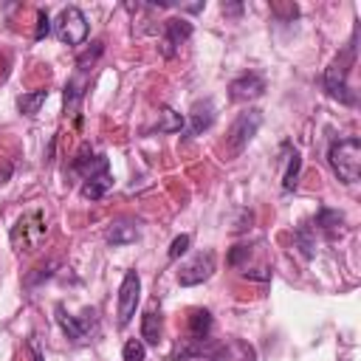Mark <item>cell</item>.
Wrapping results in <instances>:
<instances>
[{
    "instance_id": "6da1fadb",
    "label": "cell",
    "mask_w": 361,
    "mask_h": 361,
    "mask_svg": "<svg viewBox=\"0 0 361 361\" xmlns=\"http://www.w3.org/2000/svg\"><path fill=\"white\" fill-rule=\"evenodd\" d=\"M327 164L341 183H358V178H361V138L358 135L336 138L327 147Z\"/></svg>"
},
{
    "instance_id": "7a4b0ae2",
    "label": "cell",
    "mask_w": 361,
    "mask_h": 361,
    "mask_svg": "<svg viewBox=\"0 0 361 361\" xmlns=\"http://www.w3.org/2000/svg\"><path fill=\"white\" fill-rule=\"evenodd\" d=\"M355 62V37H353V42L327 65V71H324V76H322V85H324V90H327V96L330 99H336V102H341V104H355L358 99H355V90L347 85V76H350V65Z\"/></svg>"
},
{
    "instance_id": "3957f363",
    "label": "cell",
    "mask_w": 361,
    "mask_h": 361,
    "mask_svg": "<svg viewBox=\"0 0 361 361\" xmlns=\"http://www.w3.org/2000/svg\"><path fill=\"white\" fill-rule=\"evenodd\" d=\"M48 226H45V214L42 209H34L28 214H23L14 226H11V245L17 254H31L39 248V243L45 240Z\"/></svg>"
},
{
    "instance_id": "277c9868",
    "label": "cell",
    "mask_w": 361,
    "mask_h": 361,
    "mask_svg": "<svg viewBox=\"0 0 361 361\" xmlns=\"http://www.w3.org/2000/svg\"><path fill=\"white\" fill-rule=\"evenodd\" d=\"M259 124H262V113H259V110H243V113L231 121V127H228V133H226V155H228V158H237V155L251 144V138L257 135Z\"/></svg>"
},
{
    "instance_id": "5b68a950",
    "label": "cell",
    "mask_w": 361,
    "mask_h": 361,
    "mask_svg": "<svg viewBox=\"0 0 361 361\" xmlns=\"http://www.w3.org/2000/svg\"><path fill=\"white\" fill-rule=\"evenodd\" d=\"M54 313H56V322H59L62 333H65L73 344L87 341V338L96 333V327H99V316H96V310H93V307H87L82 316H71V313L65 310V305H56V307H54Z\"/></svg>"
},
{
    "instance_id": "8992f818",
    "label": "cell",
    "mask_w": 361,
    "mask_h": 361,
    "mask_svg": "<svg viewBox=\"0 0 361 361\" xmlns=\"http://www.w3.org/2000/svg\"><path fill=\"white\" fill-rule=\"evenodd\" d=\"M56 37L65 45H82L87 39V17L76 6H65L56 17Z\"/></svg>"
},
{
    "instance_id": "52a82bcc",
    "label": "cell",
    "mask_w": 361,
    "mask_h": 361,
    "mask_svg": "<svg viewBox=\"0 0 361 361\" xmlns=\"http://www.w3.org/2000/svg\"><path fill=\"white\" fill-rule=\"evenodd\" d=\"M138 302H141V276H138V271H127L121 279V288H118V307H116L118 327H127L133 322Z\"/></svg>"
},
{
    "instance_id": "ba28073f",
    "label": "cell",
    "mask_w": 361,
    "mask_h": 361,
    "mask_svg": "<svg viewBox=\"0 0 361 361\" xmlns=\"http://www.w3.org/2000/svg\"><path fill=\"white\" fill-rule=\"evenodd\" d=\"M212 274H214V251L206 248V251H197L186 265H180V271H178V285L192 288V285L206 282Z\"/></svg>"
},
{
    "instance_id": "9c48e42d",
    "label": "cell",
    "mask_w": 361,
    "mask_h": 361,
    "mask_svg": "<svg viewBox=\"0 0 361 361\" xmlns=\"http://www.w3.org/2000/svg\"><path fill=\"white\" fill-rule=\"evenodd\" d=\"M192 23L186 17H169L164 20V39H161V54L164 56H172L189 37H192Z\"/></svg>"
},
{
    "instance_id": "30bf717a",
    "label": "cell",
    "mask_w": 361,
    "mask_h": 361,
    "mask_svg": "<svg viewBox=\"0 0 361 361\" xmlns=\"http://www.w3.org/2000/svg\"><path fill=\"white\" fill-rule=\"evenodd\" d=\"M217 344L212 338H192L186 336L183 341L175 344V353H172V361H212Z\"/></svg>"
},
{
    "instance_id": "8fae6325",
    "label": "cell",
    "mask_w": 361,
    "mask_h": 361,
    "mask_svg": "<svg viewBox=\"0 0 361 361\" xmlns=\"http://www.w3.org/2000/svg\"><path fill=\"white\" fill-rule=\"evenodd\" d=\"M262 93H265V79H262L259 73H254V71L237 76V79L228 85L231 102H251V99H259Z\"/></svg>"
},
{
    "instance_id": "7c38bea8",
    "label": "cell",
    "mask_w": 361,
    "mask_h": 361,
    "mask_svg": "<svg viewBox=\"0 0 361 361\" xmlns=\"http://www.w3.org/2000/svg\"><path fill=\"white\" fill-rule=\"evenodd\" d=\"M212 361H257V350L243 338H228L217 344Z\"/></svg>"
},
{
    "instance_id": "4fadbf2b",
    "label": "cell",
    "mask_w": 361,
    "mask_h": 361,
    "mask_svg": "<svg viewBox=\"0 0 361 361\" xmlns=\"http://www.w3.org/2000/svg\"><path fill=\"white\" fill-rule=\"evenodd\" d=\"M214 124V102L212 99H203V102H195L192 104V110H189V135L186 138H192V135H200L203 130H209Z\"/></svg>"
},
{
    "instance_id": "5bb4252c",
    "label": "cell",
    "mask_w": 361,
    "mask_h": 361,
    "mask_svg": "<svg viewBox=\"0 0 361 361\" xmlns=\"http://www.w3.org/2000/svg\"><path fill=\"white\" fill-rule=\"evenodd\" d=\"M110 186H113L110 169H102V172H93V175L82 178V189H79V192H82L85 200H102Z\"/></svg>"
},
{
    "instance_id": "9a60e30c",
    "label": "cell",
    "mask_w": 361,
    "mask_h": 361,
    "mask_svg": "<svg viewBox=\"0 0 361 361\" xmlns=\"http://www.w3.org/2000/svg\"><path fill=\"white\" fill-rule=\"evenodd\" d=\"M104 240H107L110 245L135 243V240H138V226L130 223V220H116V223H110V228L104 231Z\"/></svg>"
},
{
    "instance_id": "2e32d148",
    "label": "cell",
    "mask_w": 361,
    "mask_h": 361,
    "mask_svg": "<svg viewBox=\"0 0 361 361\" xmlns=\"http://www.w3.org/2000/svg\"><path fill=\"white\" fill-rule=\"evenodd\" d=\"M161 336H164V319H161V313H158V310H152V307H149V310L141 316V341H144V344L158 347Z\"/></svg>"
},
{
    "instance_id": "e0dca14e",
    "label": "cell",
    "mask_w": 361,
    "mask_h": 361,
    "mask_svg": "<svg viewBox=\"0 0 361 361\" xmlns=\"http://www.w3.org/2000/svg\"><path fill=\"white\" fill-rule=\"evenodd\" d=\"M186 324H189V336L192 338H209V333L214 327V319H212V313L206 307H195V310H189Z\"/></svg>"
},
{
    "instance_id": "ac0fdd59",
    "label": "cell",
    "mask_w": 361,
    "mask_h": 361,
    "mask_svg": "<svg viewBox=\"0 0 361 361\" xmlns=\"http://www.w3.org/2000/svg\"><path fill=\"white\" fill-rule=\"evenodd\" d=\"M313 223H316L313 228H319L324 237H336L341 231V226H344V214L338 209H319Z\"/></svg>"
},
{
    "instance_id": "d6986e66",
    "label": "cell",
    "mask_w": 361,
    "mask_h": 361,
    "mask_svg": "<svg viewBox=\"0 0 361 361\" xmlns=\"http://www.w3.org/2000/svg\"><path fill=\"white\" fill-rule=\"evenodd\" d=\"M285 152H288V166H285V175H282V189L293 192L296 183H299V172H302V155L290 144H285Z\"/></svg>"
},
{
    "instance_id": "ffe728a7",
    "label": "cell",
    "mask_w": 361,
    "mask_h": 361,
    "mask_svg": "<svg viewBox=\"0 0 361 361\" xmlns=\"http://www.w3.org/2000/svg\"><path fill=\"white\" fill-rule=\"evenodd\" d=\"M85 90H87V82H85L82 76L68 79V85H65V110H68V113H76L79 102L85 99Z\"/></svg>"
},
{
    "instance_id": "44dd1931",
    "label": "cell",
    "mask_w": 361,
    "mask_h": 361,
    "mask_svg": "<svg viewBox=\"0 0 361 361\" xmlns=\"http://www.w3.org/2000/svg\"><path fill=\"white\" fill-rule=\"evenodd\" d=\"M45 99H48V90L42 87V90H31V93H23L20 99H17V110L23 113V116H37L39 113V107L45 104Z\"/></svg>"
},
{
    "instance_id": "7402d4cb",
    "label": "cell",
    "mask_w": 361,
    "mask_h": 361,
    "mask_svg": "<svg viewBox=\"0 0 361 361\" xmlns=\"http://www.w3.org/2000/svg\"><path fill=\"white\" fill-rule=\"evenodd\" d=\"M102 51H104V42H102V39H93V42H90V48H87L85 54H79V56H76V68H79V73L90 71V68H93V62L102 56Z\"/></svg>"
},
{
    "instance_id": "603a6c76",
    "label": "cell",
    "mask_w": 361,
    "mask_h": 361,
    "mask_svg": "<svg viewBox=\"0 0 361 361\" xmlns=\"http://www.w3.org/2000/svg\"><path fill=\"white\" fill-rule=\"evenodd\" d=\"M161 124H158V133H180L183 130V116L180 113H175L172 107H164L161 110Z\"/></svg>"
},
{
    "instance_id": "cb8c5ba5",
    "label": "cell",
    "mask_w": 361,
    "mask_h": 361,
    "mask_svg": "<svg viewBox=\"0 0 361 361\" xmlns=\"http://www.w3.org/2000/svg\"><path fill=\"white\" fill-rule=\"evenodd\" d=\"M293 237H296V245H299L302 257H305V259H310V257L316 254V251H313V248H316V243H313V237H310V226H299Z\"/></svg>"
},
{
    "instance_id": "d4e9b609",
    "label": "cell",
    "mask_w": 361,
    "mask_h": 361,
    "mask_svg": "<svg viewBox=\"0 0 361 361\" xmlns=\"http://www.w3.org/2000/svg\"><path fill=\"white\" fill-rule=\"evenodd\" d=\"M121 358L124 361H144L147 358V344L141 338H130L124 344V350H121Z\"/></svg>"
},
{
    "instance_id": "484cf974",
    "label": "cell",
    "mask_w": 361,
    "mask_h": 361,
    "mask_svg": "<svg viewBox=\"0 0 361 361\" xmlns=\"http://www.w3.org/2000/svg\"><path fill=\"white\" fill-rule=\"evenodd\" d=\"M189 243H192V237H189V234H178V237L172 240V245H169L166 257H169V259H178V257H183V254L189 251Z\"/></svg>"
},
{
    "instance_id": "4316f807",
    "label": "cell",
    "mask_w": 361,
    "mask_h": 361,
    "mask_svg": "<svg viewBox=\"0 0 361 361\" xmlns=\"http://www.w3.org/2000/svg\"><path fill=\"white\" fill-rule=\"evenodd\" d=\"M51 34V20L45 11H37V31H34V39H45Z\"/></svg>"
},
{
    "instance_id": "83f0119b",
    "label": "cell",
    "mask_w": 361,
    "mask_h": 361,
    "mask_svg": "<svg viewBox=\"0 0 361 361\" xmlns=\"http://www.w3.org/2000/svg\"><path fill=\"white\" fill-rule=\"evenodd\" d=\"M245 257H251V248H248V245H234V248L228 251V265L240 268V262H243Z\"/></svg>"
},
{
    "instance_id": "f1b7e54d",
    "label": "cell",
    "mask_w": 361,
    "mask_h": 361,
    "mask_svg": "<svg viewBox=\"0 0 361 361\" xmlns=\"http://www.w3.org/2000/svg\"><path fill=\"white\" fill-rule=\"evenodd\" d=\"M274 11H276V14H285V17H290V20L299 14V8H296L293 3H290V6H274Z\"/></svg>"
},
{
    "instance_id": "f546056e",
    "label": "cell",
    "mask_w": 361,
    "mask_h": 361,
    "mask_svg": "<svg viewBox=\"0 0 361 361\" xmlns=\"http://www.w3.org/2000/svg\"><path fill=\"white\" fill-rule=\"evenodd\" d=\"M28 347H31V355H34V361H45V358H42V350H39V344H37L34 338H31V344H28Z\"/></svg>"
}]
</instances>
